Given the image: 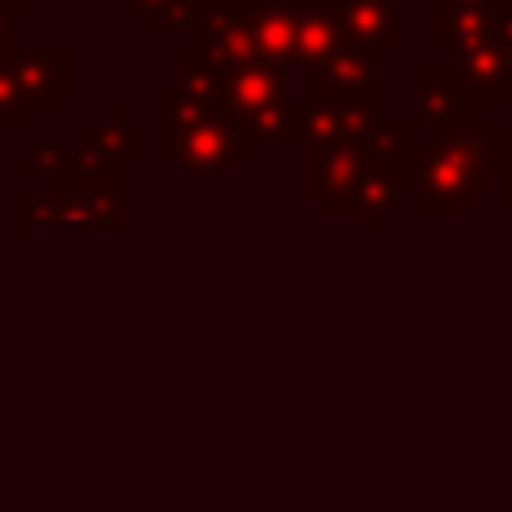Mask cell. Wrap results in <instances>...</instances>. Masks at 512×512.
<instances>
[{
	"label": "cell",
	"instance_id": "9c48e42d",
	"mask_svg": "<svg viewBox=\"0 0 512 512\" xmlns=\"http://www.w3.org/2000/svg\"><path fill=\"white\" fill-rule=\"evenodd\" d=\"M16 232H56V192L16 196Z\"/></svg>",
	"mask_w": 512,
	"mask_h": 512
},
{
	"label": "cell",
	"instance_id": "277c9868",
	"mask_svg": "<svg viewBox=\"0 0 512 512\" xmlns=\"http://www.w3.org/2000/svg\"><path fill=\"white\" fill-rule=\"evenodd\" d=\"M20 92L36 108H60L72 100V56L68 52H20L4 64Z\"/></svg>",
	"mask_w": 512,
	"mask_h": 512
},
{
	"label": "cell",
	"instance_id": "ba28073f",
	"mask_svg": "<svg viewBox=\"0 0 512 512\" xmlns=\"http://www.w3.org/2000/svg\"><path fill=\"white\" fill-rule=\"evenodd\" d=\"M72 156H76V148H64V144H56V140H40L36 148H32V156H20L16 160V176H48V180H60V176H68V168H72Z\"/></svg>",
	"mask_w": 512,
	"mask_h": 512
},
{
	"label": "cell",
	"instance_id": "7a4b0ae2",
	"mask_svg": "<svg viewBox=\"0 0 512 512\" xmlns=\"http://www.w3.org/2000/svg\"><path fill=\"white\" fill-rule=\"evenodd\" d=\"M312 104H368L376 100V56L344 44L332 60L308 72Z\"/></svg>",
	"mask_w": 512,
	"mask_h": 512
},
{
	"label": "cell",
	"instance_id": "8fae6325",
	"mask_svg": "<svg viewBox=\"0 0 512 512\" xmlns=\"http://www.w3.org/2000/svg\"><path fill=\"white\" fill-rule=\"evenodd\" d=\"M172 4H176V0H124V8H128L132 16H140V24H144L148 32L160 28V20L172 12Z\"/></svg>",
	"mask_w": 512,
	"mask_h": 512
},
{
	"label": "cell",
	"instance_id": "5bb4252c",
	"mask_svg": "<svg viewBox=\"0 0 512 512\" xmlns=\"http://www.w3.org/2000/svg\"><path fill=\"white\" fill-rule=\"evenodd\" d=\"M504 4H508V8H512V0H504Z\"/></svg>",
	"mask_w": 512,
	"mask_h": 512
},
{
	"label": "cell",
	"instance_id": "6da1fadb",
	"mask_svg": "<svg viewBox=\"0 0 512 512\" xmlns=\"http://www.w3.org/2000/svg\"><path fill=\"white\" fill-rule=\"evenodd\" d=\"M252 136L228 112L164 116V156L192 180H216L252 156Z\"/></svg>",
	"mask_w": 512,
	"mask_h": 512
},
{
	"label": "cell",
	"instance_id": "3957f363",
	"mask_svg": "<svg viewBox=\"0 0 512 512\" xmlns=\"http://www.w3.org/2000/svg\"><path fill=\"white\" fill-rule=\"evenodd\" d=\"M140 152H144L140 120H128L120 104H108L104 120L92 124V132L76 148V168L80 172H124V164L136 160Z\"/></svg>",
	"mask_w": 512,
	"mask_h": 512
},
{
	"label": "cell",
	"instance_id": "8992f818",
	"mask_svg": "<svg viewBox=\"0 0 512 512\" xmlns=\"http://www.w3.org/2000/svg\"><path fill=\"white\" fill-rule=\"evenodd\" d=\"M292 20H296V60L292 64L312 72L344 48L336 16L320 0H292Z\"/></svg>",
	"mask_w": 512,
	"mask_h": 512
},
{
	"label": "cell",
	"instance_id": "30bf717a",
	"mask_svg": "<svg viewBox=\"0 0 512 512\" xmlns=\"http://www.w3.org/2000/svg\"><path fill=\"white\" fill-rule=\"evenodd\" d=\"M32 120H36V104L20 92L12 72L0 64V124H32Z\"/></svg>",
	"mask_w": 512,
	"mask_h": 512
},
{
	"label": "cell",
	"instance_id": "52a82bcc",
	"mask_svg": "<svg viewBox=\"0 0 512 512\" xmlns=\"http://www.w3.org/2000/svg\"><path fill=\"white\" fill-rule=\"evenodd\" d=\"M248 28L264 60L288 68L296 60V20L292 0H252L248 4Z\"/></svg>",
	"mask_w": 512,
	"mask_h": 512
},
{
	"label": "cell",
	"instance_id": "5b68a950",
	"mask_svg": "<svg viewBox=\"0 0 512 512\" xmlns=\"http://www.w3.org/2000/svg\"><path fill=\"white\" fill-rule=\"evenodd\" d=\"M324 8L336 16L344 44L364 48V52H372V56L396 48L392 0H328Z\"/></svg>",
	"mask_w": 512,
	"mask_h": 512
},
{
	"label": "cell",
	"instance_id": "7c38bea8",
	"mask_svg": "<svg viewBox=\"0 0 512 512\" xmlns=\"http://www.w3.org/2000/svg\"><path fill=\"white\" fill-rule=\"evenodd\" d=\"M12 56H20L16 52V12L0 4V64H8Z\"/></svg>",
	"mask_w": 512,
	"mask_h": 512
},
{
	"label": "cell",
	"instance_id": "4fadbf2b",
	"mask_svg": "<svg viewBox=\"0 0 512 512\" xmlns=\"http://www.w3.org/2000/svg\"><path fill=\"white\" fill-rule=\"evenodd\" d=\"M0 4H4V8H12V12L20 16V12H32V8L40 4V0H0Z\"/></svg>",
	"mask_w": 512,
	"mask_h": 512
}]
</instances>
